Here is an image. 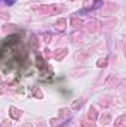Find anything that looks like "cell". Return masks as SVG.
I'll return each mask as SVG.
<instances>
[{
    "label": "cell",
    "mask_w": 126,
    "mask_h": 127,
    "mask_svg": "<svg viewBox=\"0 0 126 127\" xmlns=\"http://www.w3.org/2000/svg\"><path fill=\"white\" fill-rule=\"evenodd\" d=\"M6 4H15V0H4Z\"/></svg>",
    "instance_id": "cell-1"
}]
</instances>
